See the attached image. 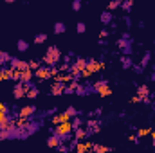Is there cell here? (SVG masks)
<instances>
[{
	"mask_svg": "<svg viewBox=\"0 0 155 153\" xmlns=\"http://www.w3.org/2000/svg\"><path fill=\"white\" fill-rule=\"evenodd\" d=\"M108 36H110V31H107V29H101V31H99V38L107 40Z\"/></svg>",
	"mask_w": 155,
	"mask_h": 153,
	"instance_id": "35",
	"label": "cell"
},
{
	"mask_svg": "<svg viewBox=\"0 0 155 153\" xmlns=\"http://www.w3.org/2000/svg\"><path fill=\"white\" fill-rule=\"evenodd\" d=\"M119 5H121V2H119V0H112V2L108 4V7H107V9H108V11H116V9H119Z\"/></svg>",
	"mask_w": 155,
	"mask_h": 153,
	"instance_id": "26",
	"label": "cell"
},
{
	"mask_svg": "<svg viewBox=\"0 0 155 153\" xmlns=\"http://www.w3.org/2000/svg\"><path fill=\"white\" fill-rule=\"evenodd\" d=\"M152 132H153L152 128H141V130H137V135H139V137H146V135H150Z\"/></svg>",
	"mask_w": 155,
	"mask_h": 153,
	"instance_id": "25",
	"label": "cell"
},
{
	"mask_svg": "<svg viewBox=\"0 0 155 153\" xmlns=\"http://www.w3.org/2000/svg\"><path fill=\"white\" fill-rule=\"evenodd\" d=\"M56 150H58V151H61V153H67V151H69V150H71V148H69V146H65V144L61 142V144H60V146H58Z\"/></svg>",
	"mask_w": 155,
	"mask_h": 153,
	"instance_id": "39",
	"label": "cell"
},
{
	"mask_svg": "<svg viewBox=\"0 0 155 153\" xmlns=\"http://www.w3.org/2000/svg\"><path fill=\"white\" fill-rule=\"evenodd\" d=\"M78 86H79V81H76V79H72L71 83H67V85H65V94H74Z\"/></svg>",
	"mask_w": 155,
	"mask_h": 153,
	"instance_id": "16",
	"label": "cell"
},
{
	"mask_svg": "<svg viewBox=\"0 0 155 153\" xmlns=\"http://www.w3.org/2000/svg\"><path fill=\"white\" fill-rule=\"evenodd\" d=\"M0 112H5V114H7V112H9V106H7L5 103H0Z\"/></svg>",
	"mask_w": 155,
	"mask_h": 153,
	"instance_id": "42",
	"label": "cell"
},
{
	"mask_svg": "<svg viewBox=\"0 0 155 153\" xmlns=\"http://www.w3.org/2000/svg\"><path fill=\"white\" fill-rule=\"evenodd\" d=\"M5 2H7V4H13V2H15V0H5Z\"/></svg>",
	"mask_w": 155,
	"mask_h": 153,
	"instance_id": "46",
	"label": "cell"
},
{
	"mask_svg": "<svg viewBox=\"0 0 155 153\" xmlns=\"http://www.w3.org/2000/svg\"><path fill=\"white\" fill-rule=\"evenodd\" d=\"M71 122H72V128H74V130L79 128V126H85V122H83V119H81L79 115H74V117L71 119Z\"/></svg>",
	"mask_w": 155,
	"mask_h": 153,
	"instance_id": "22",
	"label": "cell"
},
{
	"mask_svg": "<svg viewBox=\"0 0 155 153\" xmlns=\"http://www.w3.org/2000/svg\"><path fill=\"white\" fill-rule=\"evenodd\" d=\"M76 31L79 33V34H83V33L87 31V25H85L83 22H78V24H76Z\"/></svg>",
	"mask_w": 155,
	"mask_h": 153,
	"instance_id": "29",
	"label": "cell"
},
{
	"mask_svg": "<svg viewBox=\"0 0 155 153\" xmlns=\"http://www.w3.org/2000/svg\"><path fill=\"white\" fill-rule=\"evenodd\" d=\"M150 60H152V52H144V56H143V60H141V65H143V67H146Z\"/></svg>",
	"mask_w": 155,
	"mask_h": 153,
	"instance_id": "27",
	"label": "cell"
},
{
	"mask_svg": "<svg viewBox=\"0 0 155 153\" xmlns=\"http://www.w3.org/2000/svg\"><path fill=\"white\" fill-rule=\"evenodd\" d=\"M60 144H61V139H60L56 133H52V135L47 139V146H49V148H58Z\"/></svg>",
	"mask_w": 155,
	"mask_h": 153,
	"instance_id": "14",
	"label": "cell"
},
{
	"mask_svg": "<svg viewBox=\"0 0 155 153\" xmlns=\"http://www.w3.org/2000/svg\"><path fill=\"white\" fill-rule=\"evenodd\" d=\"M20 72H22L20 69H15L13 70V76H11V81H20Z\"/></svg>",
	"mask_w": 155,
	"mask_h": 153,
	"instance_id": "31",
	"label": "cell"
},
{
	"mask_svg": "<svg viewBox=\"0 0 155 153\" xmlns=\"http://www.w3.org/2000/svg\"><path fill=\"white\" fill-rule=\"evenodd\" d=\"M33 79H35V70H33V69H25V70L20 72V81H22V83H29V81H33Z\"/></svg>",
	"mask_w": 155,
	"mask_h": 153,
	"instance_id": "10",
	"label": "cell"
},
{
	"mask_svg": "<svg viewBox=\"0 0 155 153\" xmlns=\"http://www.w3.org/2000/svg\"><path fill=\"white\" fill-rule=\"evenodd\" d=\"M92 151L94 153H107V151H114V148L103 146V144H94V146H92Z\"/></svg>",
	"mask_w": 155,
	"mask_h": 153,
	"instance_id": "17",
	"label": "cell"
},
{
	"mask_svg": "<svg viewBox=\"0 0 155 153\" xmlns=\"http://www.w3.org/2000/svg\"><path fill=\"white\" fill-rule=\"evenodd\" d=\"M11 58H13V56H9L5 50H2V52H0V67H4V65H9Z\"/></svg>",
	"mask_w": 155,
	"mask_h": 153,
	"instance_id": "21",
	"label": "cell"
},
{
	"mask_svg": "<svg viewBox=\"0 0 155 153\" xmlns=\"http://www.w3.org/2000/svg\"><path fill=\"white\" fill-rule=\"evenodd\" d=\"M105 67H107V63H105L103 60H96V58H88V60H87V69H88L92 74L101 72Z\"/></svg>",
	"mask_w": 155,
	"mask_h": 153,
	"instance_id": "3",
	"label": "cell"
},
{
	"mask_svg": "<svg viewBox=\"0 0 155 153\" xmlns=\"http://www.w3.org/2000/svg\"><path fill=\"white\" fill-rule=\"evenodd\" d=\"M71 119H72V117L67 114V112H61V114H60V122H65V121H71Z\"/></svg>",
	"mask_w": 155,
	"mask_h": 153,
	"instance_id": "32",
	"label": "cell"
},
{
	"mask_svg": "<svg viewBox=\"0 0 155 153\" xmlns=\"http://www.w3.org/2000/svg\"><path fill=\"white\" fill-rule=\"evenodd\" d=\"M135 94H137V96H141V97H148V96H150V86H148L146 83H143V85H139V86H137Z\"/></svg>",
	"mask_w": 155,
	"mask_h": 153,
	"instance_id": "13",
	"label": "cell"
},
{
	"mask_svg": "<svg viewBox=\"0 0 155 153\" xmlns=\"http://www.w3.org/2000/svg\"><path fill=\"white\" fill-rule=\"evenodd\" d=\"M85 128H87V132H88V137H90L92 133H99V132H101V121L96 119V117H88V121L85 122Z\"/></svg>",
	"mask_w": 155,
	"mask_h": 153,
	"instance_id": "4",
	"label": "cell"
},
{
	"mask_svg": "<svg viewBox=\"0 0 155 153\" xmlns=\"http://www.w3.org/2000/svg\"><path fill=\"white\" fill-rule=\"evenodd\" d=\"M141 103H144V105H150V103H152V99H150V96H148V97H143V101H141Z\"/></svg>",
	"mask_w": 155,
	"mask_h": 153,
	"instance_id": "44",
	"label": "cell"
},
{
	"mask_svg": "<svg viewBox=\"0 0 155 153\" xmlns=\"http://www.w3.org/2000/svg\"><path fill=\"white\" fill-rule=\"evenodd\" d=\"M121 65H123V69H130L134 65V61H132V58L128 54H124V56H121Z\"/></svg>",
	"mask_w": 155,
	"mask_h": 153,
	"instance_id": "19",
	"label": "cell"
},
{
	"mask_svg": "<svg viewBox=\"0 0 155 153\" xmlns=\"http://www.w3.org/2000/svg\"><path fill=\"white\" fill-rule=\"evenodd\" d=\"M85 139H88V132H87V128L85 126H79L74 130V141H85Z\"/></svg>",
	"mask_w": 155,
	"mask_h": 153,
	"instance_id": "9",
	"label": "cell"
},
{
	"mask_svg": "<svg viewBox=\"0 0 155 153\" xmlns=\"http://www.w3.org/2000/svg\"><path fill=\"white\" fill-rule=\"evenodd\" d=\"M16 49H18L20 52H25V50L29 49V43H27L25 40H18V41H16Z\"/></svg>",
	"mask_w": 155,
	"mask_h": 153,
	"instance_id": "23",
	"label": "cell"
},
{
	"mask_svg": "<svg viewBox=\"0 0 155 153\" xmlns=\"http://www.w3.org/2000/svg\"><path fill=\"white\" fill-rule=\"evenodd\" d=\"M49 92H51V96H63V94H65V83H61V81H52L51 86H49Z\"/></svg>",
	"mask_w": 155,
	"mask_h": 153,
	"instance_id": "6",
	"label": "cell"
},
{
	"mask_svg": "<svg viewBox=\"0 0 155 153\" xmlns=\"http://www.w3.org/2000/svg\"><path fill=\"white\" fill-rule=\"evenodd\" d=\"M94 92H97L101 97H108V96H112V88L108 86V83H105V85H101V86H97Z\"/></svg>",
	"mask_w": 155,
	"mask_h": 153,
	"instance_id": "12",
	"label": "cell"
},
{
	"mask_svg": "<svg viewBox=\"0 0 155 153\" xmlns=\"http://www.w3.org/2000/svg\"><path fill=\"white\" fill-rule=\"evenodd\" d=\"M119 7H121L124 13H130V11H132V7H134V0H123Z\"/></svg>",
	"mask_w": 155,
	"mask_h": 153,
	"instance_id": "20",
	"label": "cell"
},
{
	"mask_svg": "<svg viewBox=\"0 0 155 153\" xmlns=\"http://www.w3.org/2000/svg\"><path fill=\"white\" fill-rule=\"evenodd\" d=\"M18 115H20V117L33 119V117L36 115V106H35V105H25V106H22V108L18 110Z\"/></svg>",
	"mask_w": 155,
	"mask_h": 153,
	"instance_id": "7",
	"label": "cell"
},
{
	"mask_svg": "<svg viewBox=\"0 0 155 153\" xmlns=\"http://www.w3.org/2000/svg\"><path fill=\"white\" fill-rule=\"evenodd\" d=\"M150 137H152V146H155V132L150 133Z\"/></svg>",
	"mask_w": 155,
	"mask_h": 153,
	"instance_id": "45",
	"label": "cell"
},
{
	"mask_svg": "<svg viewBox=\"0 0 155 153\" xmlns=\"http://www.w3.org/2000/svg\"><path fill=\"white\" fill-rule=\"evenodd\" d=\"M119 2H123V0H119Z\"/></svg>",
	"mask_w": 155,
	"mask_h": 153,
	"instance_id": "48",
	"label": "cell"
},
{
	"mask_svg": "<svg viewBox=\"0 0 155 153\" xmlns=\"http://www.w3.org/2000/svg\"><path fill=\"white\" fill-rule=\"evenodd\" d=\"M81 9V0H72V11H79Z\"/></svg>",
	"mask_w": 155,
	"mask_h": 153,
	"instance_id": "33",
	"label": "cell"
},
{
	"mask_svg": "<svg viewBox=\"0 0 155 153\" xmlns=\"http://www.w3.org/2000/svg\"><path fill=\"white\" fill-rule=\"evenodd\" d=\"M35 77L38 79V81H47V79H51V67L49 65H45V67H41L40 65L38 69L35 70Z\"/></svg>",
	"mask_w": 155,
	"mask_h": 153,
	"instance_id": "5",
	"label": "cell"
},
{
	"mask_svg": "<svg viewBox=\"0 0 155 153\" xmlns=\"http://www.w3.org/2000/svg\"><path fill=\"white\" fill-rule=\"evenodd\" d=\"M139 139H141L139 135H130V137H128V141H130V142H135V144H139Z\"/></svg>",
	"mask_w": 155,
	"mask_h": 153,
	"instance_id": "41",
	"label": "cell"
},
{
	"mask_svg": "<svg viewBox=\"0 0 155 153\" xmlns=\"http://www.w3.org/2000/svg\"><path fill=\"white\" fill-rule=\"evenodd\" d=\"M90 76H92V72L88 69H83L81 70V79H87V77H90Z\"/></svg>",
	"mask_w": 155,
	"mask_h": 153,
	"instance_id": "36",
	"label": "cell"
},
{
	"mask_svg": "<svg viewBox=\"0 0 155 153\" xmlns=\"http://www.w3.org/2000/svg\"><path fill=\"white\" fill-rule=\"evenodd\" d=\"M152 81H155V74H152Z\"/></svg>",
	"mask_w": 155,
	"mask_h": 153,
	"instance_id": "47",
	"label": "cell"
},
{
	"mask_svg": "<svg viewBox=\"0 0 155 153\" xmlns=\"http://www.w3.org/2000/svg\"><path fill=\"white\" fill-rule=\"evenodd\" d=\"M124 25H126V27H130V25H132V20H130V16H124Z\"/></svg>",
	"mask_w": 155,
	"mask_h": 153,
	"instance_id": "43",
	"label": "cell"
},
{
	"mask_svg": "<svg viewBox=\"0 0 155 153\" xmlns=\"http://www.w3.org/2000/svg\"><path fill=\"white\" fill-rule=\"evenodd\" d=\"M58 69H60V72H69L71 70V63H61V65H58Z\"/></svg>",
	"mask_w": 155,
	"mask_h": 153,
	"instance_id": "30",
	"label": "cell"
},
{
	"mask_svg": "<svg viewBox=\"0 0 155 153\" xmlns=\"http://www.w3.org/2000/svg\"><path fill=\"white\" fill-rule=\"evenodd\" d=\"M47 38H49V36H47L45 33H40V34H36V36H35V45H41V43H45V41H47Z\"/></svg>",
	"mask_w": 155,
	"mask_h": 153,
	"instance_id": "24",
	"label": "cell"
},
{
	"mask_svg": "<svg viewBox=\"0 0 155 153\" xmlns=\"http://www.w3.org/2000/svg\"><path fill=\"white\" fill-rule=\"evenodd\" d=\"M65 31H67V25L63 22H56L54 24V34H63Z\"/></svg>",
	"mask_w": 155,
	"mask_h": 153,
	"instance_id": "18",
	"label": "cell"
},
{
	"mask_svg": "<svg viewBox=\"0 0 155 153\" xmlns=\"http://www.w3.org/2000/svg\"><path fill=\"white\" fill-rule=\"evenodd\" d=\"M60 60H61V50H60L56 45H49V49L45 50V54H43V58H41V63L52 67V65H58Z\"/></svg>",
	"mask_w": 155,
	"mask_h": 153,
	"instance_id": "2",
	"label": "cell"
},
{
	"mask_svg": "<svg viewBox=\"0 0 155 153\" xmlns=\"http://www.w3.org/2000/svg\"><path fill=\"white\" fill-rule=\"evenodd\" d=\"M141 101H143V97H141V96H137V94H135L134 97H130V103H132V105H135V103H141Z\"/></svg>",
	"mask_w": 155,
	"mask_h": 153,
	"instance_id": "38",
	"label": "cell"
},
{
	"mask_svg": "<svg viewBox=\"0 0 155 153\" xmlns=\"http://www.w3.org/2000/svg\"><path fill=\"white\" fill-rule=\"evenodd\" d=\"M99 20H101V24H103L105 27H107V25H110V24L114 22L112 11H108V9H107V11H103V13H101V16H99Z\"/></svg>",
	"mask_w": 155,
	"mask_h": 153,
	"instance_id": "11",
	"label": "cell"
},
{
	"mask_svg": "<svg viewBox=\"0 0 155 153\" xmlns=\"http://www.w3.org/2000/svg\"><path fill=\"white\" fill-rule=\"evenodd\" d=\"M60 122V114H52V119H51V124L54 126V124H58Z\"/></svg>",
	"mask_w": 155,
	"mask_h": 153,
	"instance_id": "40",
	"label": "cell"
},
{
	"mask_svg": "<svg viewBox=\"0 0 155 153\" xmlns=\"http://www.w3.org/2000/svg\"><path fill=\"white\" fill-rule=\"evenodd\" d=\"M65 112H67V114L71 115V117H74V115H79V112H78V110L74 108V106H69V108H67Z\"/></svg>",
	"mask_w": 155,
	"mask_h": 153,
	"instance_id": "34",
	"label": "cell"
},
{
	"mask_svg": "<svg viewBox=\"0 0 155 153\" xmlns=\"http://www.w3.org/2000/svg\"><path fill=\"white\" fill-rule=\"evenodd\" d=\"M134 67V70H135V74H143V70H144V67L139 63V65H132Z\"/></svg>",
	"mask_w": 155,
	"mask_h": 153,
	"instance_id": "37",
	"label": "cell"
},
{
	"mask_svg": "<svg viewBox=\"0 0 155 153\" xmlns=\"http://www.w3.org/2000/svg\"><path fill=\"white\" fill-rule=\"evenodd\" d=\"M38 96H40V90H38V86H36V85L33 83V85L29 86V90L25 92V97H29V99H36Z\"/></svg>",
	"mask_w": 155,
	"mask_h": 153,
	"instance_id": "15",
	"label": "cell"
},
{
	"mask_svg": "<svg viewBox=\"0 0 155 153\" xmlns=\"http://www.w3.org/2000/svg\"><path fill=\"white\" fill-rule=\"evenodd\" d=\"M9 65H11L13 69H20V70H25V69H29V61H25V60H20V58H11Z\"/></svg>",
	"mask_w": 155,
	"mask_h": 153,
	"instance_id": "8",
	"label": "cell"
},
{
	"mask_svg": "<svg viewBox=\"0 0 155 153\" xmlns=\"http://www.w3.org/2000/svg\"><path fill=\"white\" fill-rule=\"evenodd\" d=\"M51 132L56 133V135L61 139V142H69V141L72 139L74 128H72V122H71V121H65V122H58V124H54Z\"/></svg>",
	"mask_w": 155,
	"mask_h": 153,
	"instance_id": "1",
	"label": "cell"
},
{
	"mask_svg": "<svg viewBox=\"0 0 155 153\" xmlns=\"http://www.w3.org/2000/svg\"><path fill=\"white\" fill-rule=\"evenodd\" d=\"M40 65H41V61H38V60H29V69H33V70H36Z\"/></svg>",
	"mask_w": 155,
	"mask_h": 153,
	"instance_id": "28",
	"label": "cell"
}]
</instances>
